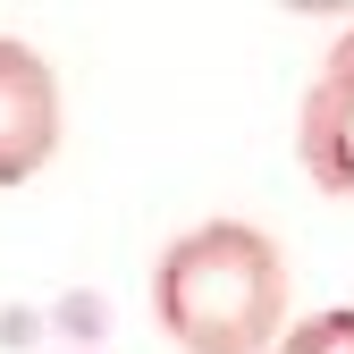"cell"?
Segmentation results:
<instances>
[{
  "instance_id": "cell-2",
  "label": "cell",
  "mask_w": 354,
  "mask_h": 354,
  "mask_svg": "<svg viewBox=\"0 0 354 354\" xmlns=\"http://www.w3.org/2000/svg\"><path fill=\"white\" fill-rule=\"evenodd\" d=\"M68 136V102H59V68L34 42L0 34V186H26L59 160Z\"/></svg>"
},
{
  "instance_id": "cell-4",
  "label": "cell",
  "mask_w": 354,
  "mask_h": 354,
  "mask_svg": "<svg viewBox=\"0 0 354 354\" xmlns=\"http://www.w3.org/2000/svg\"><path fill=\"white\" fill-rule=\"evenodd\" d=\"M279 354H354V304H329V313H304V321H287Z\"/></svg>"
},
{
  "instance_id": "cell-3",
  "label": "cell",
  "mask_w": 354,
  "mask_h": 354,
  "mask_svg": "<svg viewBox=\"0 0 354 354\" xmlns=\"http://www.w3.org/2000/svg\"><path fill=\"white\" fill-rule=\"evenodd\" d=\"M295 160L321 194H346L354 203V26L321 51L313 84L295 102Z\"/></svg>"
},
{
  "instance_id": "cell-1",
  "label": "cell",
  "mask_w": 354,
  "mask_h": 354,
  "mask_svg": "<svg viewBox=\"0 0 354 354\" xmlns=\"http://www.w3.org/2000/svg\"><path fill=\"white\" fill-rule=\"evenodd\" d=\"M287 253L253 219H194L152 261V321L177 354H279Z\"/></svg>"
}]
</instances>
